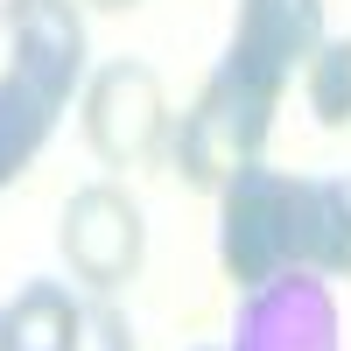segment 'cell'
<instances>
[{
    "mask_svg": "<svg viewBox=\"0 0 351 351\" xmlns=\"http://www.w3.org/2000/svg\"><path fill=\"white\" fill-rule=\"evenodd\" d=\"M14 8H21V0H0V21H14Z\"/></svg>",
    "mask_w": 351,
    "mask_h": 351,
    "instance_id": "cell-14",
    "label": "cell"
},
{
    "mask_svg": "<svg viewBox=\"0 0 351 351\" xmlns=\"http://www.w3.org/2000/svg\"><path fill=\"white\" fill-rule=\"evenodd\" d=\"M56 246H64L71 274L92 288V295H120L148 260V225H141V204L120 183H84L64 204V225H56Z\"/></svg>",
    "mask_w": 351,
    "mask_h": 351,
    "instance_id": "cell-4",
    "label": "cell"
},
{
    "mask_svg": "<svg viewBox=\"0 0 351 351\" xmlns=\"http://www.w3.org/2000/svg\"><path fill=\"white\" fill-rule=\"evenodd\" d=\"M309 112H316V127L324 134H344L351 127V36H324V49L309 56Z\"/></svg>",
    "mask_w": 351,
    "mask_h": 351,
    "instance_id": "cell-11",
    "label": "cell"
},
{
    "mask_svg": "<svg viewBox=\"0 0 351 351\" xmlns=\"http://www.w3.org/2000/svg\"><path fill=\"white\" fill-rule=\"evenodd\" d=\"M56 99H43L28 77L0 71V190L14 183V176H28V162L43 155V141L56 134Z\"/></svg>",
    "mask_w": 351,
    "mask_h": 351,
    "instance_id": "cell-10",
    "label": "cell"
},
{
    "mask_svg": "<svg viewBox=\"0 0 351 351\" xmlns=\"http://www.w3.org/2000/svg\"><path fill=\"white\" fill-rule=\"evenodd\" d=\"M274 106H281L274 84H260L253 71L232 64V56H218V71L204 77L197 106L183 112V127L169 134L176 176H183L190 190H225L246 162H260V148H267V134H274Z\"/></svg>",
    "mask_w": 351,
    "mask_h": 351,
    "instance_id": "cell-1",
    "label": "cell"
},
{
    "mask_svg": "<svg viewBox=\"0 0 351 351\" xmlns=\"http://www.w3.org/2000/svg\"><path fill=\"white\" fill-rule=\"evenodd\" d=\"M84 141L106 169H141L169 141V92L148 64L112 56L106 71L84 77Z\"/></svg>",
    "mask_w": 351,
    "mask_h": 351,
    "instance_id": "cell-3",
    "label": "cell"
},
{
    "mask_svg": "<svg viewBox=\"0 0 351 351\" xmlns=\"http://www.w3.org/2000/svg\"><path fill=\"white\" fill-rule=\"evenodd\" d=\"M92 8H106V14H127V8H141V0H92Z\"/></svg>",
    "mask_w": 351,
    "mask_h": 351,
    "instance_id": "cell-13",
    "label": "cell"
},
{
    "mask_svg": "<svg viewBox=\"0 0 351 351\" xmlns=\"http://www.w3.org/2000/svg\"><path fill=\"white\" fill-rule=\"evenodd\" d=\"M8 71L28 77L43 99L71 106L84 84V14L77 0H21L8 21Z\"/></svg>",
    "mask_w": 351,
    "mask_h": 351,
    "instance_id": "cell-7",
    "label": "cell"
},
{
    "mask_svg": "<svg viewBox=\"0 0 351 351\" xmlns=\"http://www.w3.org/2000/svg\"><path fill=\"white\" fill-rule=\"evenodd\" d=\"M295 183L288 169L246 162L218 190V267L232 288H260L295 267Z\"/></svg>",
    "mask_w": 351,
    "mask_h": 351,
    "instance_id": "cell-2",
    "label": "cell"
},
{
    "mask_svg": "<svg viewBox=\"0 0 351 351\" xmlns=\"http://www.w3.org/2000/svg\"><path fill=\"white\" fill-rule=\"evenodd\" d=\"M77 351H134V324L112 309V295L84 302V337H77Z\"/></svg>",
    "mask_w": 351,
    "mask_h": 351,
    "instance_id": "cell-12",
    "label": "cell"
},
{
    "mask_svg": "<svg viewBox=\"0 0 351 351\" xmlns=\"http://www.w3.org/2000/svg\"><path fill=\"white\" fill-rule=\"evenodd\" d=\"M225 351H344V316H337L330 281L309 267H288L246 288Z\"/></svg>",
    "mask_w": 351,
    "mask_h": 351,
    "instance_id": "cell-5",
    "label": "cell"
},
{
    "mask_svg": "<svg viewBox=\"0 0 351 351\" xmlns=\"http://www.w3.org/2000/svg\"><path fill=\"white\" fill-rule=\"evenodd\" d=\"M295 267L324 281L351 274V183L344 176H302L295 183Z\"/></svg>",
    "mask_w": 351,
    "mask_h": 351,
    "instance_id": "cell-8",
    "label": "cell"
},
{
    "mask_svg": "<svg viewBox=\"0 0 351 351\" xmlns=\"http://www.w3.org/2000/svg\"><path fill=\"white\" fill-rule=\"evenodd\" d=\"M84 337V302L64 281H28L0 309V351H77Z\"/></svg>",
    "mask_w": 351,
    "mask_h": 351,
    "instance_id": "cell-9",
    "label": "cell"
},
{
    "mask_svg": "<svg viewBox=\"0 0 351 351\" xmlns=\"http://www.w3.org/2000/svg\"><path fill=\"white\" fill-rule=\"evenodd\" d=\"M316 49H324V0H239L232 43H225L232 64L274 92H288V77L309 71Z\"/></svg>",
    "mask_w": 351,
    "mask_h": 351,
    "instance_id": "cell-6",
    "label": "cell"
}]
</instances>
